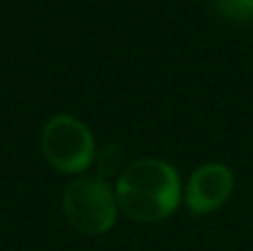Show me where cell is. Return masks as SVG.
<instances>
[{
  "label": "cell",
  "mask_w": 253,
  "mask_h": 251,
  "mask_svg": "<svg viewBox=\"0 0 253 251\" xmlns=\"http://www.w3.org/2000/svg\"><path fill=\"white\" fill-rule=\"evenodd\" d=\"M215 11L231 22H253V0H211Z\"/></svg>",
  "instance_id": "5b68a950"
},
{
  "label": "cell",
  "mask_w": 253,
  "mask_h": 251,
  "mask_svg": "<svg viewBox=\"0 0 253 251\" xmlns=\"http://www.w3.org/2000/svg\"><path fill=\"white\" fill-rule=\"evenodd\" d=\"M42 154L58 171L80 173L93 160V138L80 120L53 116L42 129Z\"/></svg>",
  "instance_id": "3957f363"
},
{
  "label": "cell",
  "mask_w": 253,
  "mask_h": 251,
  "mask_svg": "<svg viewBox=\"0 0 253 251\" xmlns=\"http://www.w3.org/2000/svg\"><path fill=\"white\" fill-rule=\"evenodd\" d=\"M233 191V173L222 163H207L189 178L184 203L193 216H205L220 209Z\"/></svg>",
  "instance_id": "277c9868"
},
{
  "label": "cell",
  "mask_w": 253,
  "mask_h": 251,
  "mask_svg": "<svg viewBox=\"0 0 253 251\" xmlns=\"http://www.w3.org/2000/svg\"><path fill=\"white\" fill-rule=\"evenodd\" d=\"M62 211L76 231L100 236L114 227L118 200L114 189L102 178H76L65 189Z\"/></svg>",
  "instance_id": "7a4b0ae2"
},
{
  "label": "cell",
  "mask_w": 253,
  "mask_h": 251,
  "mask_svg": "<svg viewBox=\"0 0 253 251\" xmlns=\"http://www.w3.org/2000/svg\"><path fill=\"white\" fill-rule=\"evenodd\" d=\"M182 187L175 169L158 158L131 163L120 173L116 200L123 213L138 222H158L178 209Z\"/></svg>",
  "instance_id": "6da1fadb"
}]
</instances>
